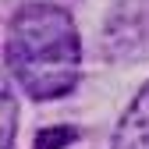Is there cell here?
I'll return each mask as SVG.
<instances>
[{
	"label": "cell",
	"mask_w": 149,
	"mask_h": 149,
	"mask_svg": "<svg viewBox=\"0 0 149 149\" xmlns=\"http://www.w3.org/2000/svg\"><path fill=\"white\" fill-rule=\"evenodd\" d=\"M82 43L57 4H25L7 29V68L32 100H57L78 82Z\"/></svg>",
	"instance_id": "6da1fadb"
},
{
	"label": "cell",
	"mask_w": 149,
	"mask_h": 149,
	"mask_svg": "<svg viewBox=\"0 0 149 149\" xmlns=\"http://www.w3.org/2000/svg\"><path fill=\"white\" fill-rule=\"evenodd\" d=\"M114 149H149V85L124 110L114 132Z\"/></svg>",
	"instance_id": "7a4b0ae2"
},
{
	"label": "cell",
	"mask_w": 149,
	"mask_h": 149,
	"mask_svg": "<svg viewBox=\"0 0 149 149\" xmlns=\"http://www.w3.org/2000/svg\"><path fill=\"white\" fill-rule=\"evenodd\" d=\"M14 128H18V103H14V92H11L7 78L0 74V149L11 146Z\"/></svg>",
	"instance_id": "3957f363"
},
{
	"label": "cell",
	"mask_w": 149,
	"mask_h": 149,
	"mask_svg": "<svg viewBox=\"0 0 149 149\" xmlns=\"http://www.w3.org/2000/svg\"><path fill=\"white\" fill-rule=\"evenodd\" d=\"M74 132L71 128H50V132H43L39 139H36V149H61L64 142H71Z\"/></svg>",
	"instance_id": "277c9868"
}]
</instances>
